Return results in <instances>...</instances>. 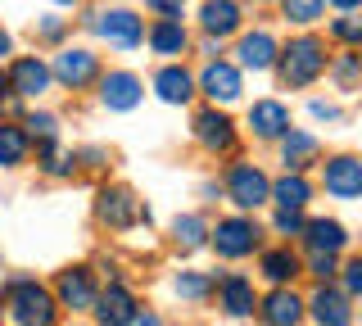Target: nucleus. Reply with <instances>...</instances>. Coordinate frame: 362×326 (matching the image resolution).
Returning <instances> with one entry per match:
<instances>
[{"label": "nucleus", "mask_w": 362, "mask_h": 326, "mask_svg": "<svg viewBox=\"0 0 362 326\" xmlns=\"http://www.w3.org/2000/svg\"><path fill=\"white\" fill-rule=\"evenodd\" d=\"M28 150H32V132L23 122H0V168L28 163Z\"/></svg>", "instance_id": "b1692460"}, {"label": "nucleus", "mask_w": 362, "mask_h": 326, "mask_svg": "<svg viewBox=\"0 0 362 326\" xmlns=\"http://www.w3.org/2000/svg\"><path fill=\"white\" fill-rule=\"evenodd\" d=\"M226 195H231L235 209L249 213V209H263L272 199V182L258 163H235L231 173H226Z\"/></svg>", "instance_id": "20e7f679"}, {"label": "nucleus", "mask_w": 362, "mask_h": 326, "mask_svg": "<svg viewBox=\"0 0 362 326\" xmlns=\"http://www.w3.org/2000/svg\"><path fill=\"white\" fill-rule=\"evenodd\" d=\"M258 267H263V276L272 281V286H290V281L303 272V267H299V258H294L290 250H267Z\"/></svg>", "instance_id": "cd10ccee"}, {"label": "nucleus", "mask_w": 362, "mask_h": 326, "mask_svg": "<svg viewBox=\"0 0 362 326\" xmlns=\"http://www.w3.org/2000/svg\"><path fill=\"white\" fill-rule=\"evenodd\" d=\"M136 299H132V290L122 286V281H113L109 290H100V299H95V322L100 326H132L136 318Z\"/></svg>", "instance_id": "dca6fc26"}, {"label": "nucleus", "mask_w": 362, "mask_h": 326, "mask_svg": "<svg viewBox=\"0 0 362 326\" xmlns=\"http://www.w3.org/2000/svg\"><path fill=\"white\" fill-rule=\"evenodd\" d=\"M344 290L349 295H362V254L344 263Z\"/></svg>", "instance_id": "e433bc0d"}, {"label": "nucleus", "mask_w": 362, "mask_h": 326, "mask_svg": "<svg viewBox=\"0 0 362 326\" xmlns=\"http://www.w3.org/2000/svg\"><path fill=\"white\" fill-rule=\"evenodd\" d=\"M281 159H286V173H303L308 163L322 159V141L313 136V132H286L281 136Z\"/></svg>", "instance_id": "6ab92c4d"}, {"label": "nucleus", "mask_w": 362, "mask_h": 326, "mask_svg": "<svg viewBox=\"0 0 362 326\" xmlns=\"http://www.w3.org/2000/svg\"><path fill=\"white\" fill-rule=\"evenodd\" d=\"M209 245L218 250V258H249L258 250V227L249 218H222Z\"/></svg>", "instance_id": "1a4fd4ad"}, {"label": "nucleus", "mask_w": 362, "mask_h": 326, "mask_svg": "<svg viewBox=\"0 0 362 326\" xmlns=\"http://www.w3.org/2000/svg\"><path fill=\"white\" fill-rule=\"evenodd\" d=\"M254 5H272V0H254Z\"/></svg>", "instance_id": "49530a36"}, {"label": "nucleus", "mask_w": 362, "mask_h": 326, "mask_svg": "<svg viewBox=\"0 0 362 326\" xmlns=\"http://www.w3.org/2000/svg\"><path fill=\"white\" fill-rule=\"evenodd\" d=\"M199 91L213 100V105H231V100H240L245 82H240V69L226 59H209L199 73Z\"/></svg>", "instance_id": "9b49d317"}, {"label": "nucleus", "mask_w": 362, "mask_h": 326, "mask_svg": "<svg viewBox=\"0 0 362 326\" xmlns=\"http://www.w3.org/2000/svg\"><path fill=\"white\" fill-rule=\"evenodd\" d=\"M303 318H308V303L294 295L290 286H276L272 295L258 299V322L263 326H299Z\"/></svg>", "instance_id": "9d476101"}, {"label": "nucleus", "mask_w": 362, "mask_h": 326, "mask_svg": "<svg viewBox=\"0 0 362 326\" xmlns=\"http://www.w3.org/2000/svg\"><path fill=\"white\" fill-rule=\"evenodd\" d=\"M132 326H163V318H158V313H136Z\"/></svg>", "instance_id": "a19ab883"}, {"label": "nucleus", "mask_w": 362, "mask_h": 326, "mask_svg": "<svg viewBox=\"0 0 362 326\" xmlns=\"http://www.w3.org/2000/svg\"><path fill=\"white\" fill-rule=\"evenodd\" d=\"M308 318L317 326H354V308H349V290L317 286L308 299Z\"/></svg>", "instance_id": "ddd939ff"}, {"label": "nucleus", "mask_w": 362, "mask_h": 326, "mask_svg": "<svg viewBox=\"0 0 362 326\" xmlns=\"http://www.w3.org/2000/svg\"><path fill=\"white\" fill-rule=\"evenodd\" d=\"M326 5H335V9H344V14H354V9H362V0H326Z\"/></svg>", "instance_id": "79ce46f5"}, {"label": "nucleus", "mask_w": 362, "mask_h": 326, "mask_svg": "<svg viewBox=\"0 0 362 326\" xmlns=\"http://www.w3.org/2000/svg\"><path fill=\"white\" fill-rule=\"evenodd\" d=\"M331 37L339 41V46H362V18L358 14H344L331 23Z\"/></svg>", "instance_id": "473e14b6"}, {"label": "nucleus", "mask_w": 362, "mask_h": 326, "mask_svg": "<svg viewBox=\"0 0 362 326\" xmlns=\"http://www.w3.org/2000/svg\"><path fill=\"white\" fill-rule=\"evenodd\" d=\"M23 127H28V132H32V136H37L41 145H45V141H54V136H59V122H54L50 114H32L28 122H23Z\"/></svg>", "instance_id": "72a5a7b5"}, {"label": "nucleus", "mask_w": 362, "mask_h": 326, "mask_svg": "<svg viewBox=\"0 0 362 326\" xmlns=\"http://www.w3.org/2000/svg\"><path fill=\"white\" fill-rule=\"evenodd\" d=\"M0 318H5V308H0Z\"/></svg>", "instance_id": "de8ad7c7"}, {"label": "nucleus", "mask_w": 362, "mask_h": 326, "mask_svg": "<svg viewBox=\"0 0 362 326\" xmlns=\"http://www.w3.org/2000/svg\"><path fill=\"white\" fill-rule=\"evenodd\" d=\"M141 95H145V86H141V77L136 73H105L100 77V100H105V109H113V114H127V109L141 105Z\"/></svg>", "instance_id": "4468645a"}, {"label": "nucleus", "mask_w": 362, "mask_h": 326, "mask_svg": "<svg viewBox=\"0 0 362 326\" xmlns=\"http://www.w3.org/2000/svg\"><path fill=\"white\" fill-rule=\"evenodd\" d=\"M249 127H254L258 141H281L290 132V109L281 100H254L249 109Z\"/></svg>", "instance_id": "a211bd4d"}, {"label": "nucleus", "mask_w": 362, "mask_h": 326, "mask_svg": "<svg viewBox=\"0 0 362 326\" xmlns=\"http://www.w3.org/2000/svg\"><path fill=\"white\" fill-rule=\"evenodd\" d=\"M154 91L163 105H186L190 95H195V77H190L181 64H163V69L154 73Z\"/></svg>", "instance_id": "4be33fe9"}, {"label": "nucleus", "mask_w": 362, "mask_h": 326, "mask_svg": "<svg viewBox=\"0 0 362 326\" xmlns=\"http://www.w3.org/2000/svg\"><path fill=\"white\" fill-rule=\"evenodd\" d=\"M190 37L186 28H181V18H158V23L150 28V50L163 54V59H173V54H186Z\"/></svg>", "instance_id": "393cba45"}, {"label": "nucleus", "mask_w": 362, "mask_h": 326, "mask_svg": "<svg viewBox=\"0 0 362 326\" xmlns=\"http://www.w3.org/2000/svg\"><path fill=\"white\" fill-rule=\"evenodd\" d=\"M326 69H331V59H326V41L313 37V32H303V37H294L286 50H281L276 59V73L281 82L294 86V91H303V86H313L317 77H322Z\"/></svg>", "instance_id": "f257e3e1"}, {"label": "nucleus", "mask_w": 362, "mask_h": 326, "mask_svg": "<svg viewBox=\"0 0 362 326\" xmlns=\"http://www.w3.org/2000/svg\"><path fill=\"white\" fill-rule=\"evenodd\" d=\"M50 64H41L37 54H23V59H14V69H9V91H14L18 100H37L45 86H50Z\"/></svg>", "instance_id": "2eb2a0df"}, {"label": "nucleus", "mask_w": 362, "mask_h": 326, "mask_svg": "<svg viewBox=\"0 0 362 326\" xmlns=\"http://www.w3.org/2000/svg\"><path fill=\"white\" fill-rule=\"evenodd\" d=\"M308 267H313V276L322 281V286H331V276H335V254H313Z\"/></svg>", "instance_id": "c9c22d12"}, {"label": "nucleus", "mask_w": 362, "mask_h": 326, "mask_svg": "<svg viewBox=\"0 0 362 326\" xmlns=\"http://www.w3.org/2000/svg\"><path fill=\"white\" fill-rule=\"evenodd\" d=\"M54 5H77V0H54Z\"/></svg>", "instance_id": "a18cd8bd"}, {"label": "nucleus", "mask_w": 362, "mask_h": 326, "mask_svg": "<svg viewBox=\"0 0 362 326\" xmlns=\"http://www.w3.org/2000/svg\"><path fill=\"white\" fill-rule=\"evenodd\" d=\"M199 28L209 32V37H231V32H240V5L235 0H204L199 9Z\"/></svg>", "instance_id": "aec40b11"}, {"label": "nucleus", "mask_w": 362, "mask_h": 326, "mask_svg": "<svg viewBox=\"0 0 362 326\" xmlns=\"http://www.w3.org/2000/svg\"><path fill=\"white\" fill-rule=\"evenodd\" d=\"M54 299H59V308H73V313L95 308L100 290H95V276H90V267H64V272L54 276Z\"/></svg>", "instance_id": "423d86ee"}, {"label": "nucleus", "mask_w": 362, "mask_h": 326, "mask_svg": "<svg viewBox=\"0 0 362 326\" xmlns=\"http://www.w3.org/2000/svg\"><path fill=\"white\" fill-rule=\"evenodd\" d=\"M303 240H308L313 254H339L349 245V231H344V222H335V218H313L308 227H303Z\"/></svg>", "instance_id": "5701e85b"}, {"label": "nucleus", "mask_w": 362, "mask_h": 326, "mask_svg": "<svg viewBox=\"0 0 362 326\" xmlns=\"http://www.w3.org/2000/svg\"><path fill=\"white\" fill-rule=\"evenodd\" d=\"M86 23L95 28L109 46H118V50H136L145 41V23L132 14V9H100V14L86 18Z\"/></svg>", "instance_id": "39448f33"}, {"label": "nucleus", "mask_w": 362, "mask_h": 326, "mask_svg": "<svg viewBox=\"0 0 362 326\" xmlns=\"http://www.w3.org/2000/svg\"><path fill=\"white\" fill-rule=\"evenodd\" d=\"M173 290L181 299H190V303H199V299H209V290H213V276L209 272H181L173 281Z\"/></svg>", "instance_id": "c756f323"}, {"label": "nucleus", "mask_w": 362, "mask_h": 326, "mask_svg": "<svg viewBox=\"0 0 362 326\" xmlns=\"http://www.w3.org/2000/svg\"><path fill=\"white\" fill-rule=\"evenodd\" d=\"M50 73H54V82H64L68 91H82V86H90L100 77V54H90V50H59L54 54V64H50Z\"/></svg>", "instance_id": "6e6552de"}, {"label": "nucleus", "mask_w": 362, "mask_h": 326, "mask_svg": "<svg viewBox=\"0 0 362 326\" xmlns=\"http://www.w3.org/2000/svg\"><path fill=\"white\" fill-rule=\"evenodd\" d=\"M195 141L209 154H226V150H235V122L226 118L218 105H213V109H199V114H195Z\"/></svg>", "instance_id": "f8f14e48"}, {"label": "nucleus", "mask_w": 362, "mask_h": 326, "mask_svg": "<svg viewBox=\"0 0 362 326\" xmlns=\"http://www.w3.org/2000/svg\"><path fill=\"white\" fill-rule=\"evenodd\" d=\"M218 303L231 318H249V313L258 308V299H254V281L240 276V272H231V276H222V286H218Z\"/></svg>", "instance_id": "412c9836"}, {"label": "nucleus", "mask_w": 362, "mask_h": 326, "mask_svg": "<svg viewBox=\"0 0 362 326\" xmlns=\"http://www.w3.org/2000/svg\"><path fill=\"white\" fill-rule=\"evenodd\" d=\"M95 218L105 222V227H113V231H127L136 222H150V209H145L127 186H105L95 195Z\"/></svg>", "instance_id": "7ed1b4c3"}, {"label": "nucleus", "mask_w": 362, "mask_h": 326, "mask_svg": "<svg viewBox=\"0 0 362 326\" xmlns=\"http://www.w3.org/2000/svg\"><path fill=\"white\" fill-rule=\"evenodd\" d=\"M209 240H213V231H209V222H204L199 213H181L173 222V245L181 254H195L199 245H209Z\"/></svg>", "instance_id": "a878e982"}, {"label": "nucleus", "mask_w": 362, "mask_h": 326, "mask_svg": "<svg viewBox=\"0 0 362 326\" xmlns=\"http://www.w3.org/2000/svg\"><path fill=\"white\" fill-rule=\"evenodd\" d=\"M41 168H45L50 177H68V173H73V154H64L59 141H45V145H41Z\"/></svg>", "instance_id": "2f4dec72"}, {"label": "nucleus", "mask_w": 362, "mask_h": 326, "mask_svg": "<svg viewBox=\"0 0 362 326\" xmlns=\"http://www.w3.org/2000/svg\"><path fill=\"white\" fill-rule=\"evenodd\" d=\"M181 5H186V0H145V9H154V14H163V18H177Z\"/></svg>", "instance_id": "4c0bfd02"}, {"label": "nucleus", "mask_w": 362, "mask_h": 326, "mask_svg": "<svg viewBox=\"0 0 362 326\" xmlns=\"http://www.w3.org/2000/svg\"><path fill=\"white\" fill-rule=\"evenodd\" d=\"M5 91H9V73L0 69V95H5Z\"/></svg>", "instance_id": "c03bdc74"}, {"label": "nucleus", "mask_w": 362, "mask_h": 326, "mask_svg": "<svg viewBox=\"0 0 362 326\" xmlns=\"http://www.w3.org/2000/svg\"><path fill=\"white\" fill-rule=\"evenodd\" d=\"M5 313H9L14 326H54V318H59V299H54L45 286H37V281H9Z\"/></svg>", "instance_id": "f03ea898"}, {"label": "nucleus", "mask_w": 362, "mask_h": 326, "mask_svg": "<svg viewBox=\"0 0 362 326\" xmlns=\"http://www.w3.org/2000/svg\"><path fill=\"white\" fill-rule=\"evenodd\" d=\"M303 227H308V222H303V209H281L276 213V231L281 235H303Z\"/></svg>", "instance_id": "f704fd0d"}, {"label": "nucleus", "mask_w": 362, "mask_h": 326, "mask_svg": "<svg viewBox=\"0 0 362 326\" xmlns=\"http://www.w3.org/2000/svg\"><path fill=\"white\" fill-rule=\"evenodd\" d=\"M0 54H9V32L0 28Z\"/></svg>", "instance_id": "37998d69"}, {"label": "nucleus", "mask_w": 362, "mask_h": 326, "mask_svg": "<svg viewBox=\"0 0 362 326\" xmlns=\"http://www.w3.org/2000/svg\"><path fill=\"white\" fill-rule=\"evenodd\" d=\"M322 186L335 199H358L362 195V159L358 154H335L322 163Z\"/></svg>", "instance_id": "0eeeda50"}, {"label": "nucleus", "mask_w": 362, "mask_h": 326, "mask_svg": "<svg viewBox=\"0 0 362 326\" xmlns=\"http://www.w3.org/2000/svg\"><path fill=\"white\" fill-rule=\"evenodd\" d=\"M235 54H240V69L263 73V69H272V64L281 59V46H276V37H272L267 28H254V32H245V37H240Z\"/></svg>", "instance_id": "f3484780"}, {"label": "nucleus", "mask_w": 362, "mask_h": 326, "mask_svg": "<svg viewBox=\"0 0 362 326\" xmlns=\"http://www.w3.org/2000/svg\"><path fill=\"white\" fill-rule=\"evenodd\" d=\"M313 118H322V122H339V105H331V100H313Z\"/></svg>", "instance_id": "58836bf2"}, {"label": "nucleus", "mask_w": 362, "mask_h": 326, "mask_svg": "<svg viewBox=\"0 0 362 326\" xmlns=\"http://www.w3.org/2000/svg\"><path fill=\"white\" fill-rule=\"evenodd\" d=\"M281 5H286V18L294 28H313L326 14V0H281Z\"/></svg>", "instance_id": "c85d7f7f"}, {"label": "nucleus", "mask_w": 362, "mask_h": 326, "mask_svg": "<svg viewBox=\"0 0 362 326\" xmlns=\"http://www.w3.org/2000/svg\"><path fill=\"white\" fill-rule=\"evenodd\" d=\"M331 77L339 82V91H354L358 77H362V54H339V59L331 64Z\"/></svg>", "instance_id": "7c9ffc66"}, {"label": "nucleus", "mask_w": 362, "mask_h": 326, "mask_svg": "<svg viewBox=\"0 0 362 326\" xmlns=\"http://www.w3.org/2000/svg\"><path fill=\"white\" fill-rule=\"evenodd\" d=\"M64 28H68L64 18H45V23L37 28V37H41V41H59V37H64Z\"/></svg>", "instance_id": "ea45409f"}, {"label": "nucleus", "mask_w": 362, "mask_h": 326, "mask_svg": "<svg viewBox=\"0 0 362 326\" xmlns=\"http://www.w3.org/2000/svg\"><path fill=\"white\" fill-rule=\"evenodd\" d=\"M272 199H276L281 209H303L313 199V186L303 173H286L281 182H272Z\"/></svg>", "instance_id": "bb28decb"}]
</instances>
